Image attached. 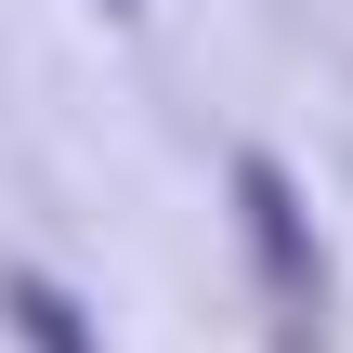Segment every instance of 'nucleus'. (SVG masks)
Listing matches in <instances>:
<instances>
[{
  "label": "nucleus",
  "mask_w": 353,
  "mask_h": 353,
  "mask_svg": "<svg viewBox=\"0 0 353 353\" xmlns=\"http://www.w3.org/2000/svg\"><path fill=\"white\" fill-rule=\"evenodd\" d=\"M236 210H249V249H262V275H275L288 301H314V288H327V262H314V223H301V183H288L275 157H236Z\"/></svg>",
  "instance_id": "1"
},
{
  "label": "nucleus",
  "mask_w": 353,
  "mask_h": 353,
  "mask_svg": "<svg viewBox=\"0 0 353 353\" xmlns=\"http://www.w3.org/2000/svg\"><path fill=\"white\" fill-rule=\"evenodd\" d=\"M0 314L26 327L39 353H92V327H79V301L52 288V275H0Z\"/></svg>",
  "instance_id": "2"
},
{
  "label": "nucleus",
  "mask_w": 353,
  "mask_h": 353,
  "mask_svg": "<svg viewBox=\"0 0 353 353\" xmlns=\"http://www.w3.org/2000/svg\"><path fill=\"white\" fill-rule=\"evenodd\" d=\"M105 13H144V0H105Z\"/></svg>",
  "instance_id": "3"
}]
</instances>
